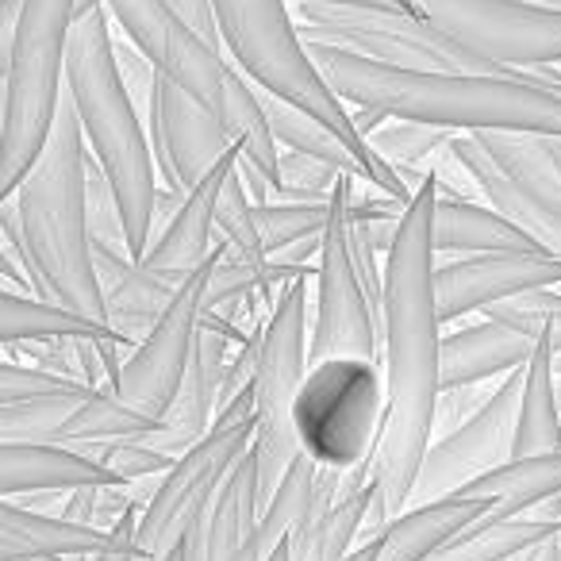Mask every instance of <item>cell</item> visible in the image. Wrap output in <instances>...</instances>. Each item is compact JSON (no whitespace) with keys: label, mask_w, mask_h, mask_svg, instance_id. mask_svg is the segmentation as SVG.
Returning a JSON list of instances; mask_svg holds the SVG:
<instances>
[{"label":"cell","mask_w":561,"mask_h":561,"mask_svg":"<svg viewBox=\"0 0 561 561\" xmlns=\"http://www.w3.org/2000/svg\"><path fill=\"white\" fill-rule=\"evenodd\" d=\"M293 16L305 43L351 50L385 66L404 70H461V73H507L523 70L492 66L461 50L450 35H443L427 16H412L404 9H343V4H293Z\"/></svg>","instance_id":"10"},{"label":"cell","mask_w":561,"mask_h":561,"mask_svg":"<svg viewBox=\"0 0 561 561\" xmlns=\"http://www.w3.org/2000/svg\"><path fill=\"white\" fill-rule=\"evenodd\" d=\"M78 27V0H24L4 39V116H0V196L32 173L66 93V55Z\"/></svg>","instance_id":"6"},{"label":"cell","mask_w":561,"mask_h":561,"mask_svg":"<svg viewBox=\"0 0 561 561\" xmlns=\"http://www.w3.org/2000/svg\"><path fill=\"white\" fill-rule=\"evenodd\" d=\"M162 561H185V538H181V542L178 546H173V550L170 553H165V558Z\"/></svg>","instance_id":"43"},{"label":"cell","mask_w":561,"mask_h":561,"mask_svg":"<svg viewBox=\"0 0 561 561\" xmlns=\"http://www.w3.org/2000/svg\"><path fill=\"white\" fill-rule=\"evenodd\" d=\"M108 335H119L108 320H96V316L66 308L58 300L32 297V293H16V289L0 293V339H4V346L62 343V339H108Z\"/></svg>","instance_id":"28"},{"label":"cell","mask_w":561,"mask_h":561,"mask_svg":"<svg viewBox=\"0 0 561 561\" xmlns=\"http://www.w3.org/2000/svg\"><path fill=\"white\" fill-rule=\"evenodd\" d=\"M538 289H561V257H553L542 247L443 257L435 265V293L443 323L489 312L504 300Z\"/></svg>","instance_id":"17"},{"label":"cell","mask_w":561,"mask_h":561,"mask_svg":"<svg viewBox=\"0 0 561 561\" xmlns=\"http://www.w3.org/2000/svg\"><path fill=\"white\" fill-rule=\"evenodd\" d=\"M489 515L484 500L450 496V500H431V504H412L400 515H392L381 530H377V558L374 561H423L461 535L466 527L481 523Z\"/></svg>","instance_id":"25"},{"label":"cell","mask_w":561,"mask_h":561,"mask_svg":"<svg viewBox=\"0 0 561 561\" xmlns=\"http://www.w3.org/2000/svg\"><path fill=\"white\" fill-rule=\"evenodd\" d=\"M85 392L89 385H73V389L39 392V397L0 404V443H58L66 420Z\"/></svg>","instance_id":"34"},{"label":"cell","mask_w":561,"mask_h":561,"mask_svg":"<svg viewBox=\"0 0 561 561\" xmlns=\"http://www.w3.org/2000/svg\"><path fill=\"white\" fill-rule=\"evenodd\" d=\"M227 254V247L219 242V250L201 265L196 273H188V280L178 289V297L165 305V312L154 320V328L142 335V343L131 351V358L124 362L116 389L127 404L142 408V412L162 420L165 408L173 404L181 381L188 374V362L196 354V343L204 335V312H208V285L216 262Z\"/></svg>","instance_id":"14"},{"label":"cell","mask_w":561,"mask_h":561,"mask_svg":"<svg viewBox=\"0 0 561 561\" xmlns=\"http://www.w3.org/2000/svg\"><path fill=\"white\" fill-rule=\"evenodd\" d=\"M523 369L500 377L496 392L469 415L466 423L435 435L420 461V473L412 484V504H431V500L458 496L477 477L492 473L512 458L515 446V420H519V397H523Z\"/></svg>","instance_id":"15"},{"label":"cell","mask_w":561,"mask_h":561,"mask_svg":"<svg viewBox=\"0 0 561 561\" xmlns=\"http://www.w3.org/2000/svg\"><path fill=\"white\" fill-rule=\"evenodd\" d=\"M234 162H239V147H234L231 154L201 181V185H193L178 204H173L165 224L158 227L154 239H150L147 254L139 257L142 265L185 280L188 273H196L211 254H216L219 250L216 208H219V193H224V181L231 178Z\"/></svg>","instance_id":"20"},{"label":"cell","mask_w":561,"mask_h":561,"mask_svg":"<svg viewBox=\"0 0 561 561\" xmlns=\"http://www.w3.org/2000/svg\"><path fill=\"white\" fill-rule=\"evenodd\" d=\"M538 247L507 211L496 204L473 201V196H454L438 188L435 204V250L438 257L454 254H489V250H527Z\"/></svg>","instance_id":"26"},{"label":"cell","mask_w":561,"mask_h":561,"mask_svg":"<svg viewBox=\"0 0 561 561\" xmlns=\"http://www.w3.org/2000/svg\"><path fill=\"white\" fill-rule=\"evenodd\" d=\"M108 0H78V20L81 16H89V12H96V9H104Z\"/></svg>","instance_id":"42"},{"label":"cell","mask_w":561,"mask_h":561,"mask_svg":"<svg viewBox=\"0 0 561 561\" xmlns=\"http://www.w3.org/2000/svg\"><path fill=\"white\" fill-rule=\"evenodd\" d=\"M127 484L112 466L66 443H0V492L4 500L32 492H78Z\"/></svg>","instance_id":"21"},{"label":"cell","mask_w":561,"mask_h":561,"mask_svg":"<svg viewBox=\"0 0 561 561\" xmlns=\"http://www.w3.org/2000/svg\"><path fill=\"white\" fill-rule=\"evenodd\" d=\"M257 93H262L265 116H270V127H273V139H277L280 147H285V150H300V154H312V158H323V162H331L335 170L351 173V178L369 181L366 162L354 154L351 142H346L343 135L335 131V127H328L323 119H316L312 112L297 108V104H289V101H280V96L265 93V89H257Z\"/></svg>","instance_id":"31"},{"label":"cell","mask_w":561,"mask_h":561,"mask_svg":"<svg viewBox=\"0 0 561 561\" xmlns=\"http://www.w3.org/2000/svg\"><path fill=\"white\" fill-rule=\"evenodd\" d=\"M308 277H297L280 289L262 320V351H257L254 377V466H257V500L262 507L280 489L293 461L300 458V438L293 427V404L308 377Z\"/></svg>","instance_id":"8"},{"label":"cell","mask_w":561,"mask_h":561,"mask_svg":"<svg viewBox=\"0 0 561 561\" xmlns=\"http://www.w3.org/2000/svg\"><path fill=\"white\" fill-rule=\"evenodd\" d=\"M328 85L351 108H374L389 119H415L446 131H527L561 139V96L553 89L507 73L404 70L351 50L308 43Z\"/></svg>","instance_id":"2"},{"label":"cell","mask_w":561,"mask_h":561,"mask_svg":"<svg viewBox=\"0 0 561 561\" xmlns=\"http://www.w3.org/2000/svg\"><path fill=\"white\" fill-rule=\"evenodd\" d=\"M112 24L154 62L170 85L196 96L224 119L227 78H231V58L211 47L188 20H181L165 0H108L104 4Z\"/></svg>","instance_id":"16"},{"label":"cell","mask_w":561,"mask_h":561,"mask_svg":"<svg viewBox=\"0 0 561 561\" xmlns=\"http://www.w3.org/2000/svg\"><path fill=\"white\" fill-rule=\"evenodd\" d=\"M289 4H343V9H400L397 0H289ZM408 12V9H404Z\"/></svg>","instance_id":"40"},{"label":"cell","mask_w":561,"mask_h":561,"mask_svg":"<svg viewBox=\"0 0 561 561\" xmlns=\"http://www.w3.org/2000/svg\"><path fill=\"white\" fill-rule=\"evenodd\" d=\"M400 9H408L412 16H423V9H420V0H397Z\"/></svg>","instance_id":"44"},{"label":"cell","mask_w":561,"mask_h":561,"mask_svg":"<svg viewBox=\"0 0 561 561\" xmlns=\"http://www.w3.org/2000/svg\"><path fill=\"white\" fill-rule=\"evenodd\" d=\"M484 316H500V320H512L515 328H523L527 335H550L553 346L561 354V289H538L512 297L504 305L489 308Z\"/></svg>","instance_id":"37"},{"label":"cell","mask_w":561,"mask_h":561,"mask_svg":"<svg viewBox=\"0 0 561 561\" xmlns=\"http://www.w3.org/2000/svg\"><path fill=\"white\" fill-rule=\"evenodd\" d=\"M300 450L331 473H358L374 466L385 431V369L377 358H323L308 366V377L293 404Z\"/></svg>","instance_id":"7"},{"label":"cell","mask_w":561,"mask_h":561,"mask_svg":"<svg viewBox=\"0 0 561 561\" xmlns=\"http://www.w3.org/2000/svg\"><path fill=\"white\" fill-rule=\"evenodd\" d=\"M66 89H70L73 108H78L89 154L101 162L104 178L116 188L131 254L142 257L154 239L162 185H158V162L147 119L119 78L116 24H112L108 9L89 12L73 27L70 55H66Z\"/></svg>","instance_id":"4"},{"label":"cell","mask_w":561,"mask_h":561,"mask_svg":"<svg viewBox=\"0 0 561 561\" xmlns=\"http://www.w3.org/2000/svg\"><path fill=\"white\" fill-rule=\"evenodd\" d=\"M343 178L346 173L323 162V158L300 154V150H280V173L273 201H328Z\"/></svg>","instance_id":"36"},{"label":"cell","mask_w":561,"mask_h":561,"mask_svg":"<svg viewBox=\"0 0 561 561\" xmlns=\"http://www.w3.org/2000/svg\"><path fill=\"white\" fill-rule=\"evenodd\" d=\"M331 224L328 201H265L257 204V231H262L265 254L277 262L308 265V254L323 250V231Z\"/></svg>","instance_id":"30"},{"label":"cell","mask_w":561,"mask_h":561,"mask_svg":"<svg viewBox=\"0 0 561 561\" xmlns=\"http://www.w3.org/2000/svg\"><path fill=\"white\" fill-rule=\"evenodd\" d=\"M219 20V35H224V50L257 89L280 96V101L297 104V108L312 112L328 127H335L354 154L366 162L369 185L381 193L404 196L412 201L415 188L369 147L366 135L354 127V112L328 78L316 66L312 50H308L305 35L297 27L289 0H211Z\"/></svg>","instance_id":"5"},{"label":"cell","mask_w":561,"mask_h":561,"mask_svg":"<svg viewBox=\"0 0 561 561\" xmlns=\"http://www.w3.org/2000/svg\"><path fill=\"white\" fill-rule=\"evenodd\" d=\"M454 158L473 173L484 201L515 219L530 239L561 257V173L546 135L477 131L454 135Z\"/></svg>","instance_id":"11"},{"label":"cell","mask_w":561,"mask_h":561,"mask_svg":"<svg viewBox=\"0 0 561 561\" xmlns=\"http://www.w3.org/2000/svg\"><path fill=\"white\" fill-rule=\"evenodd\" d=\"M346 173L331 193V224L323 231V250L316 254V312H312V343L308 358H377L381 354V320L374 312V300L366 293V277L358 270L351 231V188Z\"/></svg>","instance_id":"12"},{"label":"cell","mask_w":561,"mask_h":561,"mask_svg":"<svg viewBox=\"0 0 561 561\" xmlns=\"http://www.w3.org/2000/svg\"><path fill=\"white\" fill-rule=\"evenodd\" d=\"M216 239L227 247L231 257H242L250 265H270L273 257L265 254L262 231H257V204L247 193L239 170H231V178L224 181V193H219L216 208Z\"/></svg>","instance_id":"35"},{"label":"cell","mask_w":561,"mask_h":561,"mask_svg":"<svg viewBox=\"0 0 561 561\" xmlns=\"http://www.w3.org/2000/svg\"><path fill=\"white\" fill-rule=\"evenodd\" d=\"M150 147H154L158 178L162 188L185 196L193 185H201L219 162L234 150V139L227 135L224 119L201 104L196 96L181 93L170 81H158V101L147 116Z\"/></svg>","instance_id":"18"},{"label":"cell","mask_w":561,"mask_h":561,"mask_svg":"<svg viewBox=\"0 0 561 561\" xmlns=\"http://www.w3.org/2000/svg\"><path fill=\"white\" fill-rule=\"evenodd\" d=\"M73 385H81V381L58 377V374H50V369L32 366V362H4V366H0V404H9V400L39 397V392L73 389Z\"/></svg>","instance_id":"38"},{"label":"cell","mask_w":561,"mask_h":561,"mask_svg":"<svg viewBox=\"0 0 561 561\" xmlns=\"http://www.w3.org/2000/svg\"><path fill=\"white\" fill-rule=\"evenodd\" d=\"M454 135L458 131H446V127H435V124H415V119H385V124L369 135V147L415 188L423 178H431L427 165H435V158L450 147Z\"/></svg>","instance_id":"33"},{"label":"cell","mask_w":561,"mask_h":561,"mask_svg":"<svg viewBox=\"0 0 561 561\" xmlns=\"http://www.w3.org/2000/svg\"><path fill=\"white\" fill-rule=\"evenodd\" d=\"M561 523H542V519H481L473 527H466L461 535H454L450 542L438 546L431 558L423 561H507L515 553L530 550L542 538L558 535Z\"/></svg>","instance_id":"32"},{"label":"cell","mask_w":561,"mask_h":561,"mask_svg":"<svg viewBox=\"0 0 561 561\" xmlns=\"http://www.w3.org/2000/svg\"><path fill=\"white\" fill-rule=\"evenodd\" d=\"M435 173L415 185L408 216L385 254L381 308V369H385V431L374 454V481L389 515L412 500V484L427 446L435 443L438 397H443V312L435 293Z\"/></svg>","instance_id":"1"},{"label":"cell","mask_w":561,"mask_h":561,"mask_svg":"<svg viewBox=\"0 0 561 561\" xmlns=\"http://www.w3.org/2000/svg\"><path fill=\"white\" fill-rule=\"evenodd\" d=\"M469 500H484L489 515L484 519H523L538 504L561 496V450L553 454H530V458H507L492 473L477 477L473 484L458 492Z\"/></svg>","instance_id":"27"},{"label":"cell","mask_w":561,"mask_h":561,"mask_svg":"<svg viewBox=\"0 0 561 561\" xmlns=\"http://www.w3.org/2000/svg\"><path fill=\"white\" fill-rule=\"evenodd\" d=\"M535 346V335L515 328L512 320H500V316H484L481 323L450 331V335H443V389L515 374L530 362Z\"/></svg>","instance_id":"24"},{"label":"cell","mask_w":561,"mask_h":561,"mask_svg":"<svg viewBox=\"0 0 561 561\" xmlns=\"http://www.w3.org/2000/svg\"><path fill=\"white\" fill-rule=\"evenodd\" d=\"M116 542V527L78 523L66 515L35 512L20 500L0 504V561H70L96 558Z\"/></svg>","instance_id":"23"},{"label":"cell","mask_w":561,"mask_h":561,"mask_svg":"<svg viewBox=\"0 0 561 561\" xmlns=\"http://www.w3.org/2000/svg\"><path fill=\"white\" fill-rule=\"evenodd\" d=\"M374 558H377V538H369V542H362L346 561H374Z\"/></svg>","instance_id":"41"},{"label":"cell","mask_w":561,"mask_h":561,"mask_svg":"<svg viewBox=\"0 0 561 561\" xmlns=\"http://www.w3.org/2000/svg\"><path fill=\"white\" fill-rule=\"evenodd\" d=\"M553 358H558L553 339L538 335L535 354H530L527 369H523V397H519V420H515L512 458L561 450V397H558V377H553Z\"/></svg>","instance_id":"29"},{"label":"cell","mask_w":561,"mask_h":561,"mask_svg":"<svg viewBox=\"0 0 561 561\" xmlns=\"http://www.w3.org/2000/svg\"><path fill=\"white\" fill-rule=\"evenodd\" d=\"M270 561H293V558H289V546H280V550H277V553H273V558H270Z\"/></svg>","instance_id":"45"},{"label":"cell","mask_w":561,"mask_h":561,"mask_svg":"<svg viewBox=\"0 0 561 561\" xmlns=\"http://www.w3.org/2000/svg\"><path fill=\"white\" fill-rule=\"evenodd\" d=\"M262 512L257 500L254 446L239 466L227 473L224 489L204 504L185 535V561H270L257 546L254 523Z\"/></svg>","instance_id":"19"},{"label":"cell","mask_w":561,"mask_h":561,"mask_svg":"<svg viewBox=\"0 0 561 561\" xmlns=\"http://www.w3.org/2000/svg\"><path fill=\"white\" fill-rule=\"evenodd\" d=\"M85 185L89 142L70 89H66L47 147L16 193L0 204V234H9L24 250L43 297L96 316V320H108L104 285L93 262Z\"/></svg>","instance_id":"3"},{"label":"cell","mask_w":561,"mask_h":561,"mask_svg":"<svg viewBox=\"0 0 561 561\" xmlns=\"http://www.w3.org/2000/svg\"><path fill=\"white\" fill-rule=\"evenodd\" d=\"M257 435L254 389L219 408L211 431L196 446H188L154 484L139 512L135 535V561H162L181 538L188 535L193 519L204 512L211 496L224 489L227 473L250 454Z\"/></svg>","instance_id":"9"},{"label":"cell","mask_w":561,"mask_h":561,"mask_svg":"<svg viewBox=\"0 0 561 561\" xmlns=\"http://www.w3.org/2000/svg\"><path fill=\"white\" fill-rule=\"evenodd\" d=\"M139 512L142 504H135L124 519L116 523V542L108 546L104 553H96L93 561H135V535H139Z\"/></svg>","instance_id":"39"},{"label":"cell","mask_w":561,"mask_h":561,"mask_svg":"<svg viewBox=\"0 0 561 561\" xmlns=\"http://www.w3.org/2000/svg\"><path fill=\"white\" fill-rule=\"evenodd\" d=\"M423 16L492 66H561V9L535 0H420Z\"/></svg>","instance_id":"13"},{"label":"cell","mask_w":561,"mask_h":561,"mask_svg":"<svg viewBox=\"0 0 561 561\" xmlns=\"http://www.w3.org/2000/svg\"><path fill=\"white\" fill-rule=\"evenodd\" d=\"M227 343H231L227 335L204 328L178 397L165 408L154 435H147L150 446L165 450L170 458H181L188 446H196L211 431L219 412V385H224V369H227Z\"/></svg>","instance_id":"22"}]
</instances>
